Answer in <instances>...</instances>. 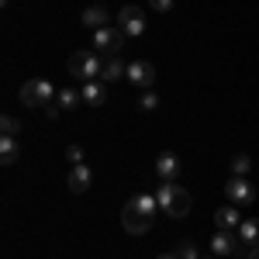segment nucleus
<instances>
[{"label":"nucleus","instance_id":"obj_1","mask_svg":"<svg viewBox=\"0 0 259 259\" xmlns=\"http://www.w3.org/2000/svg\"><path fill=\"white\" fill-rule=\"evenodd\" d=\"M66 69H69V76L90 83V80H100L104 76V59H100L97 52H90V49H76L69 56V62H66Z\"/></svg>","mask_w":259,"mask_h":259},{"label":"nucleus","instance_id":"obj_2","mask_svg":"<svg viewBox=\"0 0 259 259\" xmlns=\"http://www.w3.org/2000/svg\"><path fill=\"white\" fill-rule=\"evenodd\" d=\"M156 200H159V207L169 214V218H187L190 207H194L190 194H187L183 187H177V183H162L159 194H156Z\"/></svg>","mask_w":259,"mask_h":259},{"label":"nucleus","instance_id":"obj_3","mask_svg":"<svg viewBox=\"0 0 259 259\" xmlns=\"http://www.w3.org/2000/svg\"><path fill=\"white\" fill-rule=\"evenodd\" d=\"M56 87L49 80H28L24 87H21V104L24 107H49L52 100H56Z\"/></svg>","mask_w":259,"mask_h":259},{"label":"nucleus","instance_id":"obj_4","mask_svg":"<svg viewBox=\"0 0 259 259\" xmlns=\"http://www.w3.org/2000/svg\"><path fill=\"white\" fill-rule=\"evenodd\" d=\"M121 228L128 232V235H145L149 228H152V214H145L142 207H135L132 200L121 207Z\"/></svg>","mask_w":259,"mask_h":259},{"label":"nucleus","instance_id":"obj_5","mask_svg":"<svg viewBox=\"0 0 259 259\" xmlns=\"http://www.w3.org/2000/svg\"><path fill=\"white\" fill-rule=\"evenodd\" d=\"M124 80L132 83V87L152 90V87H156V80H159V69H156L152 62H145V59H135V62H128V73H124Z\"/></svg>","mask_w":259,"mask_h":259},{"label":"nucleus","instance_id":"obj_6","mask_svg":"<svg viewBox=\"0 0 259 259\" xmlns=\"http://www.w3.org/2000/svg\"><path fill=\"white\" fill-rule=\"evenodd\" d=\"M118 28L124 31V38H139L142 31H145V14H142V7H135V4L121 7L118 11Z\"/></svg>","mask_w":259,"mask_h":259},{"label":"nucleus","instance_id":"obj_7","mask_svg":"<svg viewBox=\"0 0 259 259\" xmlns=\"http://www.w3.org/2000/svg\"><path fill=\"white\" fill-rule=\"evenodd\" d=\"M121 45H124V31L121 28H97L94 31V49L107 52V56H121Z\"/></svg>","mask_w":259,"mask_h":259},{"label":"nucleus","instance_id":"obj_8","mask_svg":"<svg viewBox=\"0 0 259 259\" xmlns=\"http://www.w3.org/2000/svg\"><path fill=\"white\" fill-rule=\"evenodd\" d=\"M225 194H228L232 204H242V207H245V204L256 200V187H252L245 177H232L228 183H225Z\"/></svg>","mask_w":259,"mask_h":259},{"label":"nucleus","instance_id":"obj_9","mask_svg":"<svg viewBox=\"0 0 259 259\" xmlns=\"http://www.w3.org/2000/svg\"><path fill=\"white\" fill-rule=\"evenodd\" d=\"M239 232H228V228H214L211 235V252L214 256H235L239 252Z\"/></svg>","mask_w":259,"mask_h":259},{"label":"nucleus","instance_id":"obj_10","mask_svg":"<svg viewBox=\"0 0 259 259\" xmlns=\"http://www.w3.org/2000/svg\"><path fill=\"white\" fill-rule=\"evenodd\" d=\"M66 183H69V190H73V194H87V190H90V183H94V173H90V166H87V162L73 166Z\"/></svg>","mask_w":259,"mask_h":259},{"label":"nucleus","instance_id":"obj_11","mask_svg":"<svg viewBox=\"0 0 259 259\" xmlns=\"http://www.w3.org/2000/svg\"><path fill=\"white\" fill-rule=\"evenodd\" d=\"M242 214H239V204H225L214 211V228H228V232H239Z\"/></svg>","mask_w":259,"mask_h":259},{"label":"nucleus","instance_id":"obj_12","mask_svg":"<svg viewBox=\"0 0 259 259\" xmlns=\"http://www.w3.org/2000/svg\"><path fill=\"white\" fill-rule=\"evenodd\" d=\"M156 173H159V180L173 183L177 173H180V156H177V152H159V159H156Z\"/></svg>","mask_w":259,"mask_h":259},{"label":"nucleus","instance_id":"obj_13","mask_svg":"<svg viewBox=\"0 0 259 259\" xmlns=\"http://www.w3.org/2000/svg\"><path fill=\"white\" fill-rule=\"evenodd\" d=\"M83 104H90V107H100V104H107V90H104V83L100 80H90L83 83Z\"/></svg>","mask_w":259,"mask_h":259},{"label":"nucleus","instance_id":"obj_14","mask_svg":"<svg viewBox=\"0 0 259 259\" xmlns=\"http://www.w3.org/2000/svg\"><path fill=\"white\" fill-rule=\"evenodd\" d=\"M124 73H128V62H121V56H107L104 62V83H114V80H124Z\"/></svg>","mask_w":259,"mask_h":259},{"label":"nucleus","instance_id":"obj_15","mask_svg":"<svg viewBox=\"0 0 259 259\" xmlns=\"http://www.w3.org/2000/svg\"><path fill=\"white\" fill-rule=\"evenodd\" d=\"M18 156H21L18 135H4V139H0V162H4V166H11Z\"/></svg>","mask_w":259,"mask_h":259},{"label":"nucleus","instance_id":"obj_16","mask_svg":"<svg viewBox=\"0 0 259 259\" xmlns=\"http://www.w3.org/2000/svg\"><path fill=\"white\" fill-rule=\"evenodd\" d=\"M83 24L94 28V31H97V28H107V11H104L100 4H90V7L83 11Z\"/></svg>","mask_w":259,"mask_h":259},{"label":"nucleus","instance_id":"obj_17","mask_svg":"<svg viewBox=\"0 0 259 259\" xmlns=\"http://www.w3.org/2000/svg\"><path fill=\"white\" fill-rule=\"evenodd\" d=\"M239 239L249 242V245H259V218H249L239 225Z\"/></svg>","mask_w":259,"mask_h":259},{"label":"nucleus","instance_id":"obj_18","mask_svg":"<svg viewBox=\"0 0 259 259\" xmlns=\"http://www.w3.org/2000/svg\"><path fill=\"white\" fill-rule=\"evenodd\" d=\"M83 100V94H76V87H62L59 94H56V104H59L62 111H69V107H76Z\"/></svg>","mask_w":259,"mask_h":259},{"label":"nucleus","instance_id":"obj_19","mask_svg":"<svg viewBox=\"0 0 259 259\" xmlns=\"http://www.w3.org/2000/svg\"><path fill=\"white\" fill-rule=\"evenodd\" d=\"M132 204H135V207H142L145 214H152V218H156V211H159V200L152 197V194H135V197H132Z\"/></svg>","mask_w":259,"mask_h":259},{"label":"nucleus","instance_id":"obj_20","mask_svg":"<svg viewBox=\"0 0 259 259\" xmlns=\"http://www.w3.org/2000/svg\"><path fill=\"white\" fill-rule=\"evenodd\" d=\"M249 166H252V159H249L245 152L235 156V159H232V177H245V173H249Z\"/></svg>","mask_w":259,"mask_h":259},{"label":"nucleus","instance_id":"obj_21","mask_svg":"<svg viewBox=\"0 0 259 259\" xmlns=\"http://www.w3.org/2000/svg\"><path fill=\"white\" fill-rule=\"evenodd\" d=\"M139 107L142 111H156V107H159V94H156V90H145L142 100H139Z\"/></svg>","mask_w":259,"mask_h":259},{"label":"nucleus","instance_id":"obj_22","mask_svg":"<svg viewBox=\"0 0 259 259\" xmlns=\"http://www.w3.org/2000/svg\"><path fill=\"white\" fill-rule=\"evenodd\" d=\"M177 256H180V259H200V256H197V249H194V242H190V239H183V242L177 245Z\"/></svg>","mask_w":259,"mask_h":259},{"label":"nucleus","instance_id":"obj_23","mask_svg":"<svg viewBox=\"0 0 259 259\" xmlns=\"http://www.w3.org/2000/svg\"><path fill=\"white\" fill-rule=\"evenodd\" d=\"M0 128H4V135H18V132H21V124L11 118V114H4V118H0Z\"/></svg>","mask_w":259,"mask_h":259},{"label":"nucleus","instance_id":"obj_24","mask_svg":"<svg viewBox=\"0 0 259 259\" xmlns=\"http://www.w3.org/2000/svg\"><path fill=\"white\" fill-rule=\"evenodd\" d=\"M66 159L73 162V166H80V162H83V149H80V145H69V149H66Z\"/></svg>","mask_w":259,"mask_h":259},{"label":"nucleus","instance_id":"obj_25","mask_svg":"<svg viewBox=\"0 0 259 259\" xmlns=\"http://www.w3.org/2000/svg\"><path fill=\"white\" fill-rule=\"evenodd\" d=\"M149 7H152V11H159V14H166V11L173 7V0H149Z\"/></svg>","mask_w":259,"mask_h":259},{"label":"nucleus","instance_id":"obj_26","mask_svg":"<svg viewBox=\"0 0 259 259\" xmlns=\"http://www.w3.org/2000/svg\"><path fill=\"white\" fill-rule=\"evenodd\" d=\"M45 111H49V118L56 121V118H59V111H62V107H59V104H49V107H45Z\"/></svg>","mask_w":259,"mask_h":259},{"label":"nucleus","instance_id":"obj_27","mask_svg":"<svg viewBox=\"0 0 259 259\" xmlns=\"http://www.w3.org/2000/svg\"><path fill=\"white\" fill-rule=\"evenodd\" d=\"M249 259H259V245H252V252H249Z\"/></svg>","mask_w":259,"mask_h":259},{"label":"nucleus","instance_id":"obj_28","mask_svg":"<svg viewBox=\"0 0 259 259\" xmlns=\"http://www.w3.org/2000/svg\"><path fill=\"white\" fill-rule=\"evenodd\" d=\"M159 259H180V256H177V252H166V256H159Z\"/></svg>","mask_w":259,"mask_h":259},{"label":"nucleus","instance_id":"obj_29","mask_svg":"<svg viewBox=\"0 0 259 259\" xmlns=\"http://www.w3.org/2000/svg\"><path fill=\"white\" fill-rule=\"evenodd\" d=\"M211 259H214V256H211Z\"/></svg>","mask_w":259,"mask_h":259}]
</instances>
